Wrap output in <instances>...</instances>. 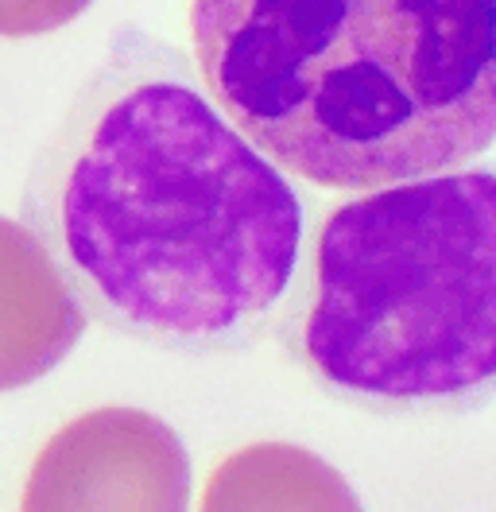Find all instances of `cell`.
<instances>
[{
  "instance_id": "4",
  "label": "cell",
  "mask_w": 496,
  "mask_h": 512,
  "mask_svg": "<svg viewBox=\"0 0 496 512\" xmlns=\"http://www.w3.org/2000/svg\"><path fill=\"white\" fill-rule=\"evenodd\" d=\"M190 505V458L163 419L136 408H101L74 419L43 447L24 509H144Z\"/></svg>"
},
{
  "instance_id": "2",
  "label": "cell",
  "mask_w": 496,
  "mask_h": 512,
  "mask_svg": "<svg viewBox=\"0 0 496 512\" xmlns=\"http://www.w3.org/2000/svg\"><path fill=\"white\" fill-rule=\"evenodd\" d=\"M229 121L287 171L365 191L496 140V0H194Z\"/></svg>"
},
{
  "instance_id": "3",
  "label": "cell",
  "mask_w": 496,
  "mask_h": 512,
  "mask_svg": "<svg viewBox=\"0 0 496 512\" xmlns=\"http://www.w3.org/2000/svg\"><path fill=\"white\" fill-rule=\"evenodd\" d=\"M310 369L369 404L496 384V175H423L338 206L303 322Z\"/></svg>"
},
{
  "instance_id": "6",
  "label": "cell",
  "mask_w": 496,
  "mask_h": 512,
  "mask_svg": "<svg viewBox=\"0 0 496 512\" xmlns=\"http://www.w3.org/2000/svg\"><path fill=\"white\" fill-rule=\"evenodd\" d=\"M206 509H357V497L310 450L260 443L217 470Z\"/></svg>"
},
{
  "instance_id": "7",
  "label": "cell",
  "mask_w": 496,
  "mask_h": 512,
  "mask_svg": "<svg viewBox=\"0 0 496 512\" xmlns=\"http://www.w3.org/2000/svg\"><path fill=\"white\" fill-rule=\"evenodd\" d=\"M93 0H0V35H43L78 20Z\"/></svg>"
},
{
  "instance_id": "5",
  "label": "cell",
  "mask_w": 496,
  "mask_h": 512,
  "mask_svg": "<svg viewBox=\"0 0 496 512\" xmlns=\"http://www.w3.org/2000/svg\"><path fill=\"white\" fill-rule=\"evenodd\" d=\"M86 330V311L28 225L0 218V392L47 377Z\"/></svg>"
},
{
  "instance_id": "1",
  "label": "cell",
  "mask_w": 496,
  "mask_h": 512,
  "mask_svg": "<svg viewBox=\"0 0 496 512\" xmlns=\"http://www.w3.org/2000/svg\"><path fill=\"white\" fill-rule=\"evenodd\" d=\"M148 39L124 35L39 152L24 225L97 322L171 350L252 334L291 288V183Z\"/></svg>"
}]
</instances>
